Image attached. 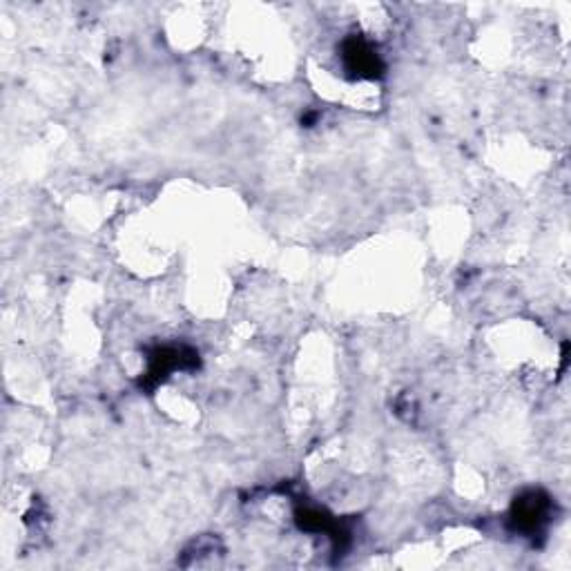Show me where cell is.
<instances>
[{
	"mask_svg": "<svg viewBox=\"0 0 571 571\" xmlns=\"http://www.w3.org/2000/svg\"><path fill=\"white\" fill-rule=\"evenodd\" d=\"M549 509L551 502L543 491H529L525 496L516 498L514 509H511V520H514L518 529L534 534V531H538L547 522Z\"/></svg>",
	"mask_w": 571,
	"mask_h": 571,
	"instance_id": "7a4b0ae2",
	"label": "cell"
},
{
	"mask_svg": "<svg viewBox=\"0 0 571 571\" xmlns=\"http://www.w3.org/2000/svg\"><path fill=\"white\" fill-rule=\"evenodd\" d=\"M186 353L177 351V348H163V351H157L152 357V364H150V371H148V380L152 382H161L166 380L168 373L174 369H186L190 357H197L192 353L190 357H183Z\"/></svg>",
	"mask_w": 571,
	"mask_h": 571,
	"instance_id": "3957f363",
	"label": "cell"
},
{
	"mask_svg": "<svg viewBox=\"0 0 571 571\" xmlns=\"http://www.w3.org/2000/svg\"><path fill=\"white\" fill-rule=\"evenodd\" d=\"M342 61L355 79H377L384 72L380 54L360 36H348L342 43Z\"/></svg>",
	"mask_w": 571,
	"mask_h": 571,
	"instance_id": "6da1fadb",
	"label": "cell"
}]
</instances>
